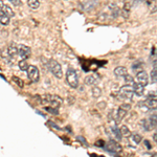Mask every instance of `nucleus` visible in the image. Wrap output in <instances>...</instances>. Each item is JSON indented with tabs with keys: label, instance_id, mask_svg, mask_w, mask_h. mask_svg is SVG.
<instances>
[{
	"label": "nucleus",
	"instance_id": "obj_8",
	"mask_svg": "<svg viewBox=\"0 0 157 157\" xmlns=\"http://www.w3.org/2000/svg\"><path fill=\"white\" fill-rule=\"evenodd\" d=\"M105 148L109 152H112V153H120L121 151V145L117 143V140H114V139H110L107 143V145L105 146Z\"/></svg>",
	"mask_w": 157,
	"mask_h": 157
},
{
	"label": "nucleus",
	"instance_id": "obj_24",
	"mask_svg": "<svg viewBox=\"0 0 157 157\" xmlns=\"http://www.w3.org/2000/svg\"><path fill=\"white\" fill-rule=\"evenodd\" d=\"M18 66H19V68H20L21 70H23V71H25V70H27V68H29V65L27 64V62H26L25 60H22V61H20V62H19Z\"/></svg>",
	"mask_w": 157,
	"mask_h": 157
},
{
	"label": "nucleus",
	"instance_id": "obj_9",
	"mask_svg": "<svg viewBox=\"0 0 157 157\" xmlns=\"http://www.w3.org/2000/svg\"><path fill=\"white\" fill-rule=\"evenodd\" d=\"M136 81H137L138 84L143 85V86H146L149 84V75L148 73L146 71H144V70H141V71H139L137 75H136Z\"/></svg>",
	"mask_w": 157,
	"mask_h": 157
},
{
	"label": "nucleus",
	"instance_id": "obj_14",
	"mask_svg": "<svg viewBox=\"0 0 157 157\" xmlns=\"http://www.w3.org/2000/svg\"><path fill=\"white\" fill-rule=\"evenodd\" d=\"M133 90H134V93L138 97H141L144 94V91H145V86L138 84V83H134L133 85Z\"/></svg>",
	"mask_w": 157,
	"mask_h": 157
},
{
	"label": "nucleus",
	"instance_id": "obj_26",
	"mask_svg": "<svg viewBox=\"0 0 157 157\" xmlns=\"http://www.w3.org/2000/svg\"><path fill=\"white\" fill-rule=\"evenodd\" d=\"M124 78H125V82L127 83L128 85H132V86L134 85V80H133V78L131 77V75H129L127 73V75H126Z\"/></svg>",
	"mask_w": 157,
	"mask_h": 157
},
{
	"label": "nucleus",
	"instance_id": "obj_22",
	"mask_svg": "<svg viewBox=\"0 0 157 157\" xmlns=\"http://www.w3.org/2000/svg\"><path fill=\"white\" fill-rule=\"evenodd\" d=\"M151 82L156 83L157 82V64L154 65L153 69L151 71Z\"/></svg>",
	"mask_w": 157,
	"mask_h": 157
},
{
	"label": "nucleus",
	"instance_id": "obj_12",
	"mask_svg": "<svg viewBox=\"0 0 157 157\" xmlns=\"http://www.w3.org/2000/svg\"><path fill=\"white\" fill-rule=\"evenodd\" d=\"M0 10H1L2 12H4L7 16L11 18V17H14L15 16V13L13 11V9L11 6H9L6 3H4L3 0H0Z\"/></svg>",
	"mask_w": 157,
	"mask_h": 157
},
{
	"label": "nucleus",
	"instance_id": "obj_17",
	"mask_svg": "<svg viewBox=\"0 0 157 157\" xmlns=\"http://www.w3.org/2000/svg\"><path fill=\"white\" fill-rule=\"evenodd\" d=\"M0 23L3 25L10 24V17L4 12H2L1 10H0Z\"/></svg>",
	"mask_w": 157,
	"mask_h": 157
},
{
	"label": "nucleus",
	"instance_id": "obj_4",
	"mask_svg": "<svg viewBox=\"0 0 157 157\" xmlns=\"http://www.w3.org/2000/svg\"><path fill=\"white\" fill-rule=\"evenodd\" d=\"M48 68L50 70V72L55 75L56 78H61L63 77V71H62V66L59 62L55 60H50L48 62Z\"/></svg>",
	"mask_w": 157,
	"mask_h": 157
},
{
	"label": "nucleus",
	"instance_id": "obj_21",
	"mask_svg": "<svg viewBox=\"0 0 157 157\" xmlns=\"http://www.w3.org/2000/svg\"><path fill=\"white\" fill-rule=\"evenodd\" d=\"M112 133L114 134L115 136V139L117 141H120L121 139V130L118 129L116 126H114V127H112Z\"/></svg>",
	"mask_w": 157,
	"mask_h": 157
},
{
	"label": "nucleus",
	"instance_id": "obj_19",
	"mask_svg": "<svg viewBox=\"0 0 157 157\" xmlns=\"http://www.w3.org/2000/svg\"><path fill=\"white\" fill-rule=\"evenodd\" d=\"M121 130V136H125V137H130L132 134H131V131L129 130V128L127 126H121V128L120 129Z\"/></svg>",
	"mask_w": 157,
	"mask_h": 157
},
{
	"label": "nucleus",
	"instance_id": "obj_6",
	"mask_svg": "<svg viewBox=\"0 0 157 157\" xmlns=\"http://www.w3.org/2000/svg\"><path fill=\"white\" fill-rule=\"evenodd\" d=\"M140 108H146V110H157V98H148L144 102L138 103Z\"/></svg>",
	"mask_w": 157,
	"mask_h": 157
},
{
	"label": "nucleus",
	"instance_id": "obj_10",
	"mask_svg": "<svg viewBox=\"0 0 157 157\" xmlns=\"http://www.w3.org/2000/svg\"><path fill=\"white\" fill-rule=\"evenodd\" d=\"M98 82H100V75L97 73H93V75H90L85 78V84L88 86H95L98 84Z\"/></svg>",
	"mask_w": 157,
	"mask_h": 157
},
{
	"label": "nucleus",
	"instance_id": "obj_30",
	"mask_svg": "<svg viewBox=\"0 0 157 157\" xmlns=\"http://www.w3.org/2000/svg\"><path fill=\"white\" fill-rule=\"evenodd\" d=\"M9 1H11L14 6H18L21 4V0H9Z\"/></svg>",
	"mask_w": 157,
	"mask_h": 157
},
{
	"label": "nucleus",
	"instance_id": "obj_33",
	"mask_svg": "<svg viewBox=\"0 0 157 157\" xmlns=\"http://www.w3.org/2000/svg\"><path fill=\"white\" fill-rule=\"evenodd\" d=\"M153 139L155 140V143L157 144V133H155V134L153 135Z\"/></svg>",
	"mask_w": 157,
	"mask_h": 157
},
{
	"label": "nucleus",
	"instance_id": "obj_7",
	"mask_svg": "<svg viewBox=\"0 0 157 157\" xmlns=\"http://www.w3.org/2000/svg\"><path fill=\"white\" fill-rule=\"evenodd\" d=\"M27 77L32 82H38L40 78V73H39V69L36 66H29L27 68Z\"/></svg>",
	"mask_w": 157,
	"mask_h": 157
},
{
	"label": "nucleus",
	"instance_id": "obj_16",
	"mask_svg": "<svg viewBox=\"0 0 157 157\" xmlns=\"http://www.w3.org/2000/svg\"><path fill=\"white\" fill-rule=\"evenodd\" d=\"M7 54H9L10 57L14 58L18 55V46L15 44H12L11 46L7 47Z\"/></svg>",
	"mask_w": 157,
	"mask_h": 157
},
{
	"label": "nucleus",
	"instance_id": "obj_31",
	"mask_svg": "<svg viewBox=\"0 0 157 157\" xmlns=\"http://www.w3.org/2000/svg\"><path fill=\"white\" fill-rule=\"evenodd\" d=\"M78 140H81V141H82V143H83V144H85V145H86V146H88V144H87V143H86L85 138L81 137V136H78Z\"/></svg>",
	"mask_w": 157,
	"mask_h": 157
},
{
	"label": "nucleus",
	"instance_id": "obj_29",
	"mask_svg": "<svg viewBox=\"0 0 157 157\" xmlns=\"http://www.w3.org/2000/svg\"><path fill=\"white\" fill-rule=\"evenodd\" d=\"M46 110L48 111V112H52L55 115L58 114V109L57 108H55V109H52V108H46Z\"/></svg>",
	"mask_w": 157,
	"mask_h": 157
},
{
	"label": "nucleus",
	"instance_id": "obj_32",
	"mask_svg": "<svg viewBox=\"0 0 157 157\" xmlns=\"http://www.w3.org/2000/svg\"><path fill=\"white\" fill-rule=\"evenodd\" d=\"M145 144L147 145V147H148V149H151V148H152V147L150 146V144H149V141H148V140H146V141H145Z\"/></svg>",
	"mask_w": 157,
	"mask_h": 157
},
{
	"label": "nucleus",
	"instance_id": "obj_18",
	"mask_svg": "<svg viewBox=\"0 0 157 157\" xmlns=\"http://www.w3.org/2000/svg\"><path fill=\"white\" fill-rule=\"evenodd\" d=\"M27 6L32 10H37L40 6V2L39 0H27Z\"/></svg>",
	"mask_w": 157,
	"mask_h": 157
},
{
	"label": "nucleus",
	"instance_id": "obj_1",
	"mask_svg": "<svg viewBox=\"0 0 157 157\" xmlns=\"http://www.w3.org/2000/svg\"><path fill=\"white\" fill-rule=\"evenodd\" d=\"M41 102L44 103V104L45 103H49L54 108L58 109L63 104V100L60 97H58V95H49V94H47V95H44V97H42Z\"/></svg>",
	"mask_w": 157,
	"mask_h": 157
},
{
	"label": "nucleus",
	"instance_id": "obj_2",
	"mask_svg": "<svg viewBox=\"0 0 157 157\" xmlns=\"http://www.w3.org/2000/svg\"><path fill=\"white\" fill-rule=\"evenodd\" d=\"M66 82L72 88H78V77L75 69H68L66 73Z\"/></svg>",
	"mask_w": 157,
	"mask_h": 157
},
{
	"label": "nucleus",
	"instance_id": "obj_20",
	"mask_svg": "<svg viewBox=\"0 0 157 157\" xmlns=\"http://www.w3.org/2000/svg\"><path fill=\"white\" fill-rule=\"evenodd\" d=\"M149 121L151 124V127L152 129H155L157 131V114H153L149 117Z\"/></svg>",
	"mask_w": 157,
	"mask_h": 157
},
{
	"label": "nucleus",
	"instance_id": "obj_25",
	"mask_svg": "<svg viewBox=\"0 0 157 157\" xmlns=\"http://www.w3.org/2000/svg\"><path fill=\"white\" fill-rule=\"evenodd\" d=\"M91 93H92V97H93V98H98L101 95V93H102V91H101L100 88L94 87L92 90H91Z\"/></svg>",
	"mask_w": 157,
	"mask_h": 157
},
{
	"label": "nucleus",
	"instance_id": "obj_13",
	"mask_svg": "<svg viewBox=\"0 0 157 157\" xmlns=\"http://www.w3.org/2000/svg\"><path fill=\"white\" fill-rule=\"evenodd\" d=\"M143 1L145 2L151 13H155L157 11V0H143Z\"/></svg>",
	"mask_w": 157,
	"mask_h": 157
},
{
	"label": "nucleus",
	"instance_id": "obj_28",
	"mask_svg": "<svg viewBox=\"0 0 157 157\" xmlns=\"http://www.w3.org/2000/svg\"><path fill=\"white\" fill-rule=\"evenodd\" d=\"M13 81H14L15 83H16L17 85L19 86L20 88H23V82H22L21 80H20L19 78H16V77H13Z\"/></svg>",
	"mask_w": 157,
	"mask_h": 157
},
{
	"label": "nucleus",
	"instance_id": "obj_5",
	"mask_svg": "<svg viewBox=\"0 0 157 157\" xmlns=\"http://www.w3.org/2000/svg\"><path fill=\"white\" fill-rule=\"evenodd\" d=\"M130 109H131V106L129 105V104H123L121 106H120L118 110L116 111V115H115L116 124L121 123V121L124 120V117L127 115L128 111L130 110Z\"/></svg>",
	"mask_w": 157,
	"mask_h": 157
},
{
	"label": "nucleus",
	"instance_id": "obj_15",
	"mask_svg": "<svg viewBox=\"0 0 157 157\" xmlns=\"http://www.w3.org/2000/svg\"><path fill=\"white\" fill-rule=\"evenodd\" d=\"M127 73H128V70L126 67L118 66L114 69V75H116V77H125Z\"/></svg>",
	"mask_w": 157,
	"mask_h": 157
},
{
	"label": "nucleus",
	"instance_id": "obj_23",
	"mask_svg": "<svg viewBox=\"0 0 157 157\" xmlns=\"http://www.w3.org/2000/svg\"><path fill=\"white\" fill-rule=\"evenodd\" d=\"M141 126H143L144 129H145L146 131H150L152 129L151 124H150V121H149V120H143V121H141Z\"/></svg>",
	"mask_w": 157,
	"mask_h": 157
},
{
	"label": "nucleus",
	"instance_id": "obj_27",
	"mask_svg": "<svg viewBox=\"0 0 157 157\" xmlns=\"http://www.w3.org/2000/svg\"><path fill=\"white\" fill-rule=\"evenodd\" d=\"M141 139H143V137H141L139 134H133V135H132V140L135 144H140L141 143Z\"/></svg>",
	"mask_w": 157,
	"mask_h": 157
},
{
	"label": "nucleus",
	"instance_id": "obj_11",
	"mask_svg": "<svg viewBox=\"0 0 157 157\" xmlns=\"http://www.w3.org/2000/svg\"><path fill=\"white\" fill-rule=\"evenodd\" d=\"M30 52H32V50H30V48L29 46L23 45V44L18 45V55L20 56V57L27 58V57H29Z\"/></svg>",
	"mask_w": 157,
	"mask_h": 157
},
{
	"label": "nucleus",
	"instance_id": "obj_3",
	"mask_svg": "<svg viewBox=\"0 0 157 157\" xmlns=\"http://www.w3.org/2000/svg\"><path fill=\"white\" fill-rule=\"evenodd\" d=\"M134 93V90H133V86L132 85H125L123 87H121V89L118 90V98H121V100H130L132 98Z\"/></svg>",
	"mask_w": 157,
	"mask_h": 157
}]
</instances>
